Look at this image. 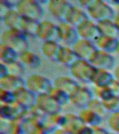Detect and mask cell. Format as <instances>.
<instances>
[{"mask_svg": "<svg viewBox=\"0 0 119 134\" xmlns=\"http://www.w3.org/2000/svg\"><path fill=\"white\" fill-rule=\"evenodd\" d=\"M0 43L13 48L18 54L29 50L28 36L19 29H6L1 35Z\"/></svg>", "mask_w": 119, "mask_h": 134, "instance_id": "6da1fadb", "label": "cell"}, {"mask_svg": "<svg viewBox=\"0 0 119 134\" xmlns=\"http://www.w3.org/2000/svg\"><path fill=\"white\" fill-rule=\"evenodd\" d=\"M85 10L88 18L96 23L104 20H113L116 15L111 6L102 0H90Z\"/></svg>", "mask_w": 119, "mask_h": 134, "instance_id": "7a4b0ae2", "label": "cell"}, {"mask_svg": "<svg viewBox=\"0 0 119 134\" xmlns=\"http://www.w3.org/2000/svg\"><path fill=\"white\" fill-rule=\"evenodd\" d=\"M15 9L22 17L28 18L38 22H40L43 17V8L40 2L35 0L17 1Z\"/></svg>", "mask_w": 119, "mask_h": 134, "instance_id": "3957f363", "label": "cell"}, {"mask_svg": "<svg viewBox=\"0 0 119 134\" xmlns=\"http://www.w3.org/2000/svg\"><path fill=\"white\" fill-rule=\"evenodd\" d=\"M69 71L72 77L83 83L91 84L96 69L88 61L78 59L72 66L69 67Z\"/></svg>", "mask_w": 119, "mask_h": 134, "instance_id": "277c9868", "label": "cell"}, {"mask_svg": "<svg viewBox=\"0 0 119 134\" xmlns=\"http://www.w3.org/2000/svg\"><path fill=\"white\" fill-rule=\"evenodd\" d=\"M53 83L47 77L40 74H31L25 80V87L36 95L47 93Z\"/></svg>", "mask_w": 119, "mask_h": 134, "instance_id": "5b68a950", "label": "cell"}, {"mask_svg": "<svg viewBox=\"0 0 119 134\" xmlns=\"http://www.w3.org/2000/svg\"><path fill=\"white\" fill-rule=\"evenodd\" d=\"M93 98V92L85 86L80 85H78L69 94L70 102L80 110L87 108Z\"/></svg>", "mask_w": 119, "mask_h": 134, "instance_id": "8992f818", "label": "cell"}, {"mask_svg": "<svg viewBox=\"0 0 119 134\" xmlns=\"http://www.w3.org/2000/svg\"><path fill=\"white\" fill-rule=\"evenodd\" d=\"M35 105L45 115L61 113L62 110V106L57 103L48 93L37 95Z\"/></svg>", "mask_w": 119, "mask_h": 134, "instance_id": "52a82bcc", "label": "cell"}, {"mask_svg": "<svg viewBox=\"0 0 119 134\" xmlns=\"http://www.w3.org/2000/svg\"><path fill=\"white\" fill-rule=\"evenodd\" d=\"M88 62L96 69L110 71L115 67V59L112 54L102 50H96Z\"/></svg>", "mask_w": 119, "mask_h": 134, "instance_id": "ba28073f", "label": "cell"}, {"mask_svg": "<svg viewBox=\"0 0 119 134\" xmlns=\"http://www.w3.org/2000/svg\"><path fill=\"white\" fill-rule=\"evenodd\" d=\"M35 37L42 41H57L58 40V27L50 20H41L38 25Z\"/></svg>", "mask_w": 119, "mask_h": 134, "instance_id": "9c48e42d", "label": "cell"}, {"mask_svg": "<svg viewBox=\"0 0 119 134\" xmlns=\"http://www.w3.org/2000/svg\"><path fill=\"white\" fill-rule=\"evenodd\" d=\"M57 27L58 40L62 42L64 46L71 47L79 38L76 28L64 21H61L57 24Z\"/></svg>", "mask_w": 119, "mask_h": 134, "instance_id": "30bf717a", "label": "cell"}, {"mask_svg": "<svg viewBox=\"0 0 119 134\" xmlns=\"http://www.w3.org/2000/svg\"><path fill=\"white\" fill-rule=\"evenodd\" d=\"M27 109L24 108L16 102L11 104H1L0 117L3 121H12L22 119Z\"/></svg>", "mask_w": 119, "mask_h": 134, "instance_id": "8fae6325", "label": "cell"}, {"mask_svg": "<svg viewBox=\"0 0 119 134\" xmlns=\"http://www.w3.org/2000/svg\"><path fill=\"white\" fill-rule=\"evenodd\" d=\"M71 48L79 59L88 61L91 57L96 51V48L93 42L88 40L79 38Z\"/></svg>", "mask_w": 119, "mask_h": 134, "instance_id": "7c38bea8", "label": "cell"}, {"mask_svg": "<svg viewBox=\"0 0 119 134\" xmlns=\"http://www.w3.org/2000/svg\"><path fill=\"white\" fill-rule=\"evenodd\" d=\"M73 4L66 0H49L46 2V8L50 15L58 20L63 21L69 8Z\"/></svg>", "mask_w": 119, "mask_h": 134, "instance_id": "4fadbf2b", "label": "cell"}, {"mask_svg": "<svg viewBox=\"0 0 119 134\" xmlns=\"http://www.w3.org/2000/svg\"><path fill=\"white\" fill-rule=\"evenodd\" d=\"M79 38L94 41L99 35L96 22L90 18L86 20L75 27Z\"/></svg>", "mask_w": 119, "mask_h": 134, "instance_id": "5bb4252c", "label": "cell"}, {"mask_svg": "<svg viewBox=\"0 0 119 134\" xmlns=\"http://www.w3.org/2000/svg\"><path fill=\"white\" fill-rule=\"evenodd\" d=\"M15 101L22 106L24 108L29 109L35 105L37 95L25 87L20 88L13 92Z\"/></svg>", "mask_w": 119, "mask_h": 134, "instance_id": "9a60e30c", "label": "cell"}, {"mask_svg": "<svg viewBox=\"0 0 119 134\" xmlns=\"http://www.w3.org/2000/svg\"><path fill=\"white\" fill-rule=\"evenodd\" d=\"M88 18L87 13L83 9L79 6L72 5L67 11L63 21L76 27L80 23Z\"/></svg>", "mask_w": 119, "mask_h": 134, "instance_id": "2e32d148", "label": "cell"}, {"mask_svg": "<svg viewBox=\"0 0 119 134\" xmlns=\"http://www.w3.org/2000/svg\"><path fill=\"white\" fill-rule=\"evenodd\" d=\"M78 58L70 46H61L56 54L55 62L68 68L72 66Z\"/></svg>", "mask_w": 119, "mask_h": 134, "instance_id": "e0dca14e", "label": "cell"}, {"mask_svg": "<svg viewBox=\"0 0 119 134\" xmlns=\"http://www.w3.org/2000/svg\"><path fill=\"white\" fill-rule=\"evenodd\" d=\"M22 87H25V80L22 77L8 74L0 77V89L14 92Z\"/></svg>", "mask_w": 119, "mask_h": 134, "instance_id": "ac0fdd59", "label": "cell"}, {"mask_svg": "<svg viewBox=\"0 0 119 134\" xmlns=\"http://www.w3.org/2000/svg\"><path fill=\"white\" fill-rule=\"evenodd\" d=\"M118 38L106 36L98 35L94 40L93 43L97 50H102L108 53L115 52L116 48Z\"/></svg>", "mask_w": 119, "mask_h": 134, "instance_id": "d6986e66", "label": "cell"}, {"mask_svg": "<svg viewBox=\"0 0 119 134\" xmlns=\"http://www.w3.org/2000/svg\"><path fill=\"white\" fill-rule=\"evenodd\" d=\"M77 115L82 124L90 127L99 126L102 122V117L88 109L87 108L81 109Z\"/></svg>", "mask_w": 119, "mask_h": 134, "instance_id": "ffe728a7", "label": "cell"}, {"mask_svg": "<svg viewBox=\"0 0 119 134\" xmlns=\"http://www.w3.org/2000/svg\"><path fill=\"white\" fill-rule=\"evenodd\" d=\"M18 60L23 64L24 66L28 67L31 69H37L40 66L41 59L35 52L27 50L20 53L18 55Z\"/></svg>", "mask_w": 119, "mask_h": 134, "instance_id": "44dd1931", "label": "cell"}, {"mask_svg": "<svg viewBox=\"0 0 119 134\" xmlns=\"http://www.w3.org/2000/svg\"><path fill=\"white\" fill-rule=\"evenodd\" d=\"M99 35L119 39V31L113 20H104L96 23Z\"/></svg>", "mask_w": 119, "mask_h": 134, "instance_id": "7402d4cb", "label": "cell"}, {"mask_svg": "<svg viewBox=\"0 0 119 134\" xmlns=\"http://www.w3.org/2000/svg\"><path fill=\"white\" fill-rule=\"evenodd\" d=\"M81 125L82 123L80 121L78 115L66 113L63 115V119L60 128L66 130L70 134H73Z\"/></svg>", "mask_w": 119, "mask_h": 134, "instance_id": "603a6c76", "label": "cell"}, {"mask_svg": "<svg viewBox=\"0 0 119 134\" xmlns=\"http://www.w3.org/2000/svg\"><path fill=\"white\" fill-rule=\"evenodd\" d=\"M112 73L104 69H96L91 84L94 87H107L114 80Z\"/></svg>", "mask_w": 119, "mask_h": 134, "instance_id": "cb8c5ba5", "label": "cell"}, {"mask_svg": "<svg viewBox=\"0 0 119 134\" xmlns=\"http://www.w3.org/2000/svg\"><path fill=\"white\" fill-rule=\"evenodd\" d=\"M22 16L15 8L10 9L2 15V21L7 29H18Z\"/></svg>", "mask_w": 119, "mask_h": 134, "instance_id": "d4e9b609", "label": "cell"}, {"mask_svg": "<svg viewBox=\"0 0 119 134\" xmlns=\"http://www.w3.org/2000/svg\"><path fill=\"white\" fill-rule=\"evenodd\" d=\"M53 86L70 94L79 84L75 80L67 75H60L56 77L53 81Z\"/></svg>", "mask_w": 119, "mask_h": 134, "instance_id": "484cf974", "label": "cell"}, {"mask_svg": "<svg viewBox=\"0 0 119 134\" xmlns=\"http://www.w3.org/2000/svg\"><path fill=\"white\" fill-rule=\"evenodd\" d=\"M39 22L32 19L22 17L20 23L19 25L18 29L24 33L25 35L32 37H35V34L37 31L38 25Z\"/></svg>", "mask_w": 119, "mask_h": 134, "instance_id": "4316f807", "label": "cell"}, {"mask_svg": "<svg viewBox=\"0 0 119 134\" xmlns=\"http://www.w3.org/2000/svg\"><path fill=\"white\" fill-rule=\"evenodd\" d=\"M61 47V45L56 41H48L42 42L40 46V50L43 55L45 57L55 61L56 54Z\"/></svg>", "mask_w": 119, "mask_h": 134, "instance_id": "83f0119b", "label": "cell"}, {"mask_svg": "<svg viewBox=\"0 0 119 134\" xmlns=\"http://www.w3.org/2000/svg\"><path fill=\"white\" fill-rule=\"evenodd\" d=\"M19 54L7 46L0 43V62L5 65H9L18 60Z\"/></svg>", "mask_w": 119, "mask_h": 134, "instance_id": "f1b7e54d", "label": "cell"}, {"mask_svg": "<svg viewBox=\"0 0 119 134\" xmlns=\"http://www.w3.org/2000/svg\"><path fill=\"white\" fill-rule=\"evenodd\" d=\"M47 93L57 103H58L61 106L70 102L69 94L63 90L55 87L54 86H52V87L50 88V90L48 91Z\"/></svg>", "mask_w": 119, "mask_h": 134, "instance_id": "f546056e", "label": "cell"}, {"mask_svg": "<svg viewBox=\"0 0 119 134\" xmlns=\"http://www.w3.org/2000/svg\"><path fill=\"white\" fill-rule=\"evenodd\" d=\"M93 94L95 96V98L99 100L104 101L109 99L114 94H113L108 86L107 87H94L93 89Z\"/></svg>", "mask_w": 119, "mask_h": 134, "instance_id": "4dcf8cb0", "label": "cell"}, {"mask_svg": "<svg viewBox=\"0 0 119 134\" xmlns=\"http://www.w3.org/2000/svg\"><path fill=\"white\" fill-rule=\"evenodd\" d=\"M106 112L111 113L119 112V96H113L109 99L102 101Z\"/></svg>", "mask_w": 119, "mask_h": 134, "instance_id": "1f68e13d", "label": "cell"}, {"mask_svg": "<svg viewBox=\"0 0 119 134\" xmlns=\"http://www.w3.org/2000/svg\"><path fill=\"white\" fill-rule=\"evenodd\" d=\"M87 108L94 112L96 114H98V115H100L101 117H102V115H103L104 113H106V110L104 109L102 100H99L96 98H93L91 100L89 104L88 105Z\"/></svg>", "mask_w": 119, "mask_h": 134, "instance_id": "d6a6232c", "label": "cell"}, {"mask_svg": "<svg viewBox=\"0 0 119 134\" xmlns=\"http://www.w3.org/2000/svg\"><path fill=\"white\" fill-rule=\"evenodd\" d=\"M107 126L112 133L119 134V112L109 114L107 118Z\"/></svg>", "mask_w": 119, "mask_h": 134, "instance_id": "836d02e7", "label": "cell"}, {"mask_svg": "<svg viewBox=\"0 0 119 134\" xmlns=\"http://www.w3.org/2000/svg\"><path fill=\"white\" fill-rule=\"evenodd\" d=\"M8 66L9 74L16 75L19 77H22L25 72V66L19 60L9 65H6Z\"/></svg>", "mask_w": 119, "mask_h": 134, "instance_id": "e575fe53", "label": "cell"}, {"mask_svg": "<svg viewBox=\"0 0 119 134\" xmlns=\"http://www.w3.org/2000/svg\"><path fill=\"white\" fill-rule=\"evenodd\" d=\"M0 101L1 104H11L15 102L13 92L0 89Z\"/></svg>", "mask_w": 119, "mask_h": 134, "instance_id": "d590c367", "label": "cell"}, {"mask_svg": "<svg viewBox=\"0 0 119 134\" xmlns=\"http://www.w3.org/2000/svg\"><path fill=\"white\" fill-rule=\"evenodd\" d=\"M73 134H93V127L82 124Z\"/></svg>", "mask_w": 119, "mask_h": 134, "instance_id": "8d00e7d4", "label": "cell"}, {"mask_svg": "<svg viewBox=\"0 0 119 134\" xmlns=\"http://www.w3.org/2000/svg\"><path fill=\"white\" fill-rule=\"evenodd\" d=\"M108 87L113 94L116 96H119V82L118 80L114 79Z\"/></svg>", "mask_w": 119, "mask_h": 134, "instance_id": "74e56055", "label": "cell"}, {"mask_svg": "<svg viewBox=\"0 0 119 134\" xmlns=\"http://www.w3.org/2000/svg\"><path fill=\"white\" fill-rule=\"evenodd\" d=\"M109 132H108L106 130H105L103 128L99 126H96L93 127V134H109Z\"/></svg>", "mask_w": 119, "mask_h": 134, "instance_id": "f35d334b", "label": "cell"}, {"mask_svg": "<svg viewBox=\"0 0 119 134\" xmlns=\"http://www.w3.org/2000/svg\"><path fill=\"white\" fill-rule=\"evenodd\" d=\"M9 74L8 66L4 64H0V77Z\"/></svg>", "mask_w": 119, "mask_h": 134, "instance_id": "ab89813d", "label": "cell"}, {"mask_svg": "<svg viewBox=\"0 0 119 134\" xmlns=\"http://www.w3.org/2000/svg\"><path fill=\"white\" fill-rule=\"evenodd\" d=\"M112 74L114 75V79L116 80H118L119 82V64H118L117 66H116L114 67Z\"/></svg>", "mask_w": 119, "mask_h": 134, "instance_id": "60d3db41", "label": "cell"}, {"mask_svg": "<svg viewBox=\"0 0 119 134\" xmlns=\"http://www.w3.org/2000/svg\"><path fill=\"white\" fill-rule=\"evenodd\" d=\"M50 134H70L68 132H67L66 130H64L62 128H57Z\"/></svg>", "mask_w": 119, "mask_h": 134, "instance_id": "b9f144b4", "label": "cell"}, {"mask_svg": "<svg viewBox=\"0 0 119 134\" xmlns=\"http://www.w3.org/2000/svg\"><path fill=\"white\" fill-rule=\"evenodd\" d=\"M89 1L90 0H81V1H78L77 3H78V4H79L80 7L86 9V6L88 4V3H89Z\"/></svg>", "mask_w": 119, "mask_h": 134, "instance_id": "7bdbcfd3", "label": "cell"}, {"mask_svg": "<svg viewBox=\"0 0 119 134\" xmlns=\"http://www.w3.org/2000/svg\"><path fill=\"white\" fill-rule=\"evenodd\" d=\"M113 20L114 22L115 25H116L117 29H118V30L119 31V13H117V14H116L115 17L114 18V19H113Z\"/></svg>", "mask_w": 119, "mask_h": 134, "instance_id": "ee69618b", "label": "cell"}, {"mask_svg": "<svg viewBox=\"0 0 119 134\" xmlns=\"http://www.w3.org/2000/svg\"><path fill=\"white\" fill-rule=\"evenodd\" d=\"M115 53L119 56V39L118 40V43H117L116 48V50H115Z\"/></svg>", "mask_w": 119, "mask_h": 134, "instance_id": "f6af8a7d", "label": "cell"}, {"mask_svg": "<svg viewBox=\"0 0 119 134\" xmlns=\"http://www.w3.org/2000/svg\"><path fill=\"white\" fill-rule=\"evenodd\" d=\"M0 134H7V133H4V132H1V133Z\"/></svg>", "mask_w": 119, "mask_h": 134, "instance_id": "bcb514c9", "label": "cell"}, {"mask_svg": "<svg viewBox=\"0 0 119 134\" xmlns=\"http://www.w3.org/2000/svg\"><path fill=\"white\" fill-rule=\"evenodd\" d=\"M109 134H116V133H112V132H109Z\"/></svg>", "mask_w": 119, "mask_h": 134, "instance_id": "7dc6e473", "label": "cell"}]
</instances>
